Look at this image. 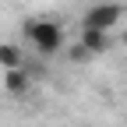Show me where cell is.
<instances>
[{"label":"cell","instance_id":"1","mask_svg":"<svg viewBox=\"0 0 127 127\" xmlns=\"http://www.w3.org/2000/svg\"><path fill=\"white\" fill-rule=\"evenodd\" d=\"M25 35L32 39V46H35L39 53H60L64 50V28L57 21H46V18H35V21H28L25 25Z\"/></svg>","mask_w":127,"mask_h":127},{"label":"cell","instance_id":"3","mask_svg":"<svg viewBox=\"0 0 127 127\" xmlns=\"http://www.w3.org/2000/svg\"><path fill=\"white\" fill-rule=\"evenodd\" d=\"M28 85H32V78H28L25 67H18V71H4V88H7V95L21 99V95L28 92Z\"/></svg>","mask_w":127,"mask_h":127},{"label":"cell","instance_id":"7","mask_svg":"<svg viewBox=\"0 0 127 127\" xmlns=\"http://www.w3.org/2000/svg\"><path fill=\"white\" fill-rule=\"evenodd\" d=\"M124 46H127V28H124Z\"/></svg>","mask_w":127,"mask_h":127},{"label":"cell","instance_id":"2","mask_svg":"<svg viewBox=\"0 0 127 127\" xmlns=\"http://www.w3.org/2000/svg\"><path fill=\"white\" fill-rule=\"evenodd\" d=\"M124 18V4H113V0H106V4H92L85 11V21L81 28H95V32H109L117 21Z\"/></svg>","mask_w":127,"mask_h":127},{"label":"cell","instance_id":"4","mask_svg":"<svg viewBox=\"0 0 127 127\" xmlns=\"http://www.w3.org/2000/svg\"><path fill=\"white\" fill-rule=\"evenodd\" d=\"M85 46V50L95 57V53H102L106 46H109V39H106V32H95V28H81V39H78Z\"/></svg>","mask_w":127,"mask_h":127},{"label":"cell","instance_id":"6","mask_svg":"<svg viewBox=\"0 0 127 127\" xmlns=\"http://www.w3.org/2000/svg\"><path fill=\"white\" fill-rule=\"evenodd\" d=\"M67 57H71L74 64H85V60H92V53L85 50V46H81V42H74V46H71V50H67Z\"/></svg>","mask_w":127,"mask_h":127},{"label":"cell","instance_id":"5","mask_svg":"<svg viewBox=\"0 0 127 127\" xmlns=\"http://www.w3.org/2000/svg\"><path fill=\"white\" fill-rule=\"evenodd\" d=\"M0 67L4 71H18L21 67V50L14 42H0Z\"/></svg>","mask_w":127,"mask_h":127}]
</instances>
